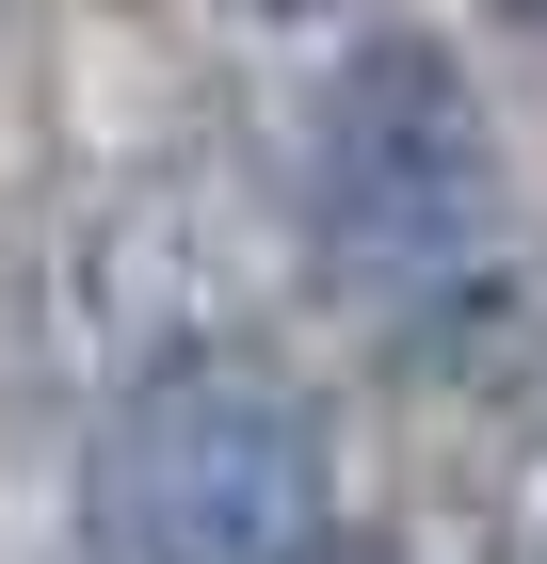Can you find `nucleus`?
Masks as SVG:
<instances>
[{
    "label": "nucleus",
    "instance_id": "f257e3e1",
    "mask_svg": "<svg viewBox=\"0 0 547 564\" xmlns=\"http://www.w3.org/2000/svg\"><path fill=\"white\" fill-rule=\"evenodd\" d=\"M306 226H322V259L371 306H451V291L500 274L515 177H500V130H483V82L435 33H354L322 65Z\"/></svg>",
    "mask_w": 547,
    "mask_h": 564
},
{
    "label": "nucleus",
    "instance_id": "20e7f679",
    "mask_svg": "<svg viewBox=\"0 0 547 564\" xmlns=\"http://www.w3.org/2000/svg\"><path fill=\"white\" fill-rule=\"evenodd\" d=\"M500 17H515V33H547V0H500Z\"/></svg>",
    "mask_w": 547,
    "mask_h": 564
},
{
    "label": "nucleus",
    "instance_id": "7ed1b4c3",
    "mask_svg": "<svg viewBox=\"0 0 547 564\" xmlns=\"http://www.w3.org/2000/svg\"><path fill=\"white\" fill-rule=\"evenodd\" d=\"M515 564H547V500H532V532H515Z\"/></svg>",
    "mask_w": 547,
    "mask_h": 564
},
{
    "label": "nucleus",
    "instance_id": "f03ea898",
    "mask_svg": "<svg viewBox=\"0 0 547 564\" xmlns=\"http://www.w3.org/2000/svg\"><path fill=\"white\" fill-rule=\"evenodd\" d=\"M338 500V452L274 371L242 355H162L129 371L81 435V517L113 564H306Z\"/></svg>",
    "mask_w": 547,
    "mask_h": 564
}]
</instances>
